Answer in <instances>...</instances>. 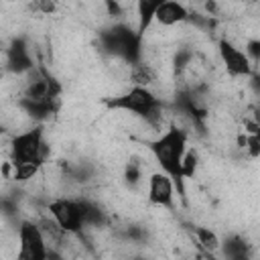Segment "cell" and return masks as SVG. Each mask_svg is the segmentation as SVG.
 <instances>
[{
	"label": "cell",
	"mask_w": 260,
	"mask_h": 260,
	"mask_svg": "<svg viewBox=\"0 0 260 260\" xmlns=\"http://www.w3.org/2000/svg\"><path fill=\"white\" fill-rule=\"evenodd\" d=\"M126 179H128L130 183H138V179H140V169L130 162V165L126 167Z\"/></svg>",
	"instance_id": "obj_19"
},
{
	"label": "cell",
	"mask_w": 260,
	"mask_h": 260,
	"mask_svg": "<svg viewBox=\"0 0 260 260\" xmlns=\"http://www.w3.org/2000/svg\"><path fill=\"white\" fill-rule=\"evenodd\" d=\"M130 81L134 87H148L152 89V85L158 81V73L156 69L146 63V61H138L130 65Z\"/></svg>",
	"instance_id": "obj_11"
},
{
	"label": "cell",
	"mask_w": 260,
	"mask_h": 260,
	"mask_svg": "<svg viewBox=\"0 0 260 260\" xmlns=\"http://www.w3.org/2000/svg\"><path fill=\"white\" fill-rule=\"evenodd\" d=\"M158 4H160V0L158 2H150V0H142V2H138L136 4V18H138V28H136V32L142 37V32L148 28V24L154 20V14H156V8H158Z\"/></svg>",
	"instance_id": "obj_12"
},
{
	"label": "cell",
	"mask_w": 260,
	"mask_h": 260,
	"mask_svg": "<svg viewBox=\"0 0 260 260\" xmlns=\"http://www.w3.org/2000/svg\"><path fill=\"white\" fill-rule=\"evenodd\" d=\"M250 158H260V126L250 122L248 124V134H246V146Z\"/></svg>",
	"instance_id": "obj_15"
},
{
	"label": "cell",
	"mask_w": 260,
	"mask_h": 260,
	"mask_svg": "<svg viewBox=\"0 0 260 260\" xmlns=\"http://www.w3.org/2000/svg\"><path fill=\"white\" fill-rule=\"evenodd\" d=\"M205 258H207V260H223V258H215L213 254H205Z\"/></svg>",
	"instance_id": "obj_20"
},
{
	"label": "cell",
	"mask_w": 260,
	"mask_h": 260,
	"mask_svg": "<svg viewBox=\"0 0 260 260\" xmlns=\"http://www.w3.org/2000/svg\"><path fill=\"white\" fill-rule=\"evenodd\" d=\"M148 148L160 167L167 173L181 195H185V175H183V158L187 154V132L177 124H171L158 138L148 142Z\"/></svg>",
	"instance_id": "obj_1"
},
{
	"label": "cell",
	"mask_w": 260,
	"mask_h": 260,
	"mask_svg": "<svg viewBox=\"0 0 260 260\" xmlns=\"http://www.w3.org/2000/svg\"><path fill=\"white\" fill-rule=\"evenodd\" d=\"M221 252H223V260H252L250 244L238 234H232V236L223 238Z\"/></svg>",
	"instance_id": "obj_9"
},
{
	"label": "cell",
	"mask_w": 260,
	"mask_h": 260,
	"mask_svg": "<svg viewBox=\"0 0 260 260\" xmlns=\"http://www.w3.org/2000/svg\"><path fill=\"white\" fill-rule=\"evenodd\" d=\"M49 215L55 219V223L69 236L81 234V230L87 225L85 217V199H71V197H57L49 201L47 205Z\"/></svg>",
	"instance_id": "obj_4"
},
{
	"label": "cell",
	"mask_w": 260,
	"mask_h": 260,
	"mask_svg": "<svg viewBox=\"0 0 260 260\" xmlns=\"http://www.w3.org/2000/svg\"><path fill=\"white\" fill-rule=\"evenodd\" d=\"M195 238H197V244L201 246V250L205 254H215L217 250H221V240L209 228H201V225L195 228Z\"/></svg>",
	"instance_id": "obj_13"
},
{
	"label": "cell",
	"mask_w": 260,
	"mask_h": 260,
	"mask_svg": "<svg viewBox=\"0 0 260 260\" xmlns=\"http://www.w3.org/2000/svg\"><path fill=\"white\" fill-rule=\"evenodd\" d=\"M106 106L110 110L132 112V114L144 118L146 122H150L152 126H160V122H162V102L148 87H134L132 85L128 91L108 100Z\"/></svg>",
	"instance_id": "obj_2"
},
{
	"label": "cell",
	"mask_w": 260,
	"mask_h": 260,
	"mask_svg": "<svg viewBox=\"0 0 260 260\" xmlns=\"http://www.w3.org/2000/svg\"><path fill=\"white\" fill-rule=\"evenodd\" d=\"M244 53L248 55L252 67H254V65H260V39H250V41L246 43Z\"/></svg>",
	"instance_id": "obj_17"
},
{
	"label": "cell",
	"mask_w": 260,
	"mask_h": 260,
	"mask_svg": "<svg viewBox=\"0 0 260 260\" xmlns=\"http://www.w3.org/2000/svg\"><path fill=\"white\" fill-rule=\"evenodd\" d=\"M175 181L158 171V173H152L148 177V201L152 205H158V207H173V201H175Z\"/></svg>",
	"instance_id": "obj_7"
},
{
	"label": "cell",
	"mask_w": 260,
	"mask_h": 260,
	"mask_svg": "<svg viewBox=\"0 0 260 260\" xmlns=\"http://www.w3.org/2000/svg\"><path fill=\"white\" fill-rule=\"evenodd\" d=\"M41 162H22V165H12V179L16 183H26L32 177L39 175L41 171Z\"/></svg>",
	"instance_id": "obj_14"
},
{
	"label": "cell",
	"mask_w": 260,
	"mask_h": 260,
	"mask_svg": "<svg viewBox=\"0 0 260 260\" xmlns=\"http://www.w3.org/2000/svg\"><path fill=\"white\" fill-rule=\"evenodd\" d=\"M197 160H199L197 152H195V150H187V154H185V158H183V175H185V179H191V177L195 175Z\"/></svg>",
	"instance_id": "obj_16"
},
{
	"label": "cell",
	"mask_w": 260,
	"mask_h": 260,
	"mask_svg": "<svg viewBox=\"0 0 260 260\" xmlns=\"http://www.w3.org/2000/svg\"><path fill=\"white\" fill-rule=\"evenodd\" d=\"M51 246L37 221H20L18 228V254L16 260H49Z\"/></svg>",
	"instance_id": "obj_5"
},
{
	"label": "cell",
	"mask_w": 260,
	"mask_h": 260,
	"mask_svg": "<svg viewBox=\"0 0 260 260\" xmlns=\"http://www.w3.org/2000/svg\"><path fill=\"white\" fill-rule=\"evenodd\" d=\"M217 51H219V59H221L225 71L232 77H252L254 67H252L248 55L240 47H236L230 39H221L217 43Z\"/></svg>",
	"instance_id": "obj_6"
},
{
	"label": "cell",
	"mask_w": 260,
	"mask_h": 260,
	"mask_svg": "<svg viewBox=\"0 0 260 260\" xmlns=\"http://www.w3.org/2000/svg\"><path fill=\"white\" fill-rule=\"evenodd\" d=\"M187 18H189L187 6L181 2H175V0H160L156 14H154V20L160 26H175L179 22H185Z\"/></svg>",
	"instance_id": "obj_8"
},
{
	"label": "cell",
	"mask_w": 260,
	"mask_h": 260,
	"mask_svg": "<svg viewBox=\"0 0 260 260\" xmlns=\"http://www.w3.org/2000/svg\"><path fill=\"white\" fill-rule=\"evenodd\" d=\"M47 144L43 126H32L24 132H18L10 140V165L22 162H45Z\"/></svg>",
	"instance_id": "obj_3"
},
{
	"label": "cell",
	"mask_w": 260,
	"mask_h": 260,
	"mask_svg": "<svg viewBox=\"0 0 260 260\" xmlns=\"http://www.w3.org/2000/svg\"><path fill=\"white\" fill-rule=\"evenodd\" d=\"M28 8L32 10V12H41V14H45V16H49V14H53L55 10H57V4L55 2H47V0H39V2H32V4H28Z\"/></svg>",
	"instance_id": "obj_18"
},
{
	"label": "cell",
	"mask_w": 260,
	"mask_h": 260,
	"mask_svg": "<svg viewBox=\"0 0 260 260\" xmlns=\"http://www.w3.org/2000/svg\"><path fill=\"white\" fill-rule=\"evenodd\" d=\"M6 57H8V67L14 73H24V71L32 69V57L22 41H14V45L8 49Z\"/></svg>",
	"instance_id": "obj_10"
}]
</instances>
